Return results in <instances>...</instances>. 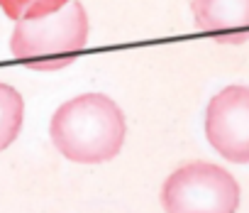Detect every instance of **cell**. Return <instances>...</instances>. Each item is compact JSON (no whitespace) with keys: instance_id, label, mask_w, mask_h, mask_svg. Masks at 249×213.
<instances>
[{"instance_id":"1","label":"cell","mask_w":249,"mask_h":213,"mask_svg":"<svg viewBox=\"0 0 249 213\" xmlns=\"http://www.w3.org/2000/svg\"><path fill=\"white\" fill-rule=\"evenodd\" d=\"M54 147L71 162L98 164L112 159L124 142V116L103 93H83L59 105L49 123Z\"/></svg>"},{"instance_id":"2","label":"cell","mask_w":249,"mask_h":213,"mask_svg":"<svg viewBox=\"0 0 249 213\" xmlns=\"http://www.w3.org/2000/svg\"><path fill=\"white\" fill-rule=\"evenodd\" d=\"M88 39V18L78 0L66 3L59 13L22 20L10 37V52L35 71H56L78 59Z\"/></svg>"},{"instance_id":"3","label":"cell","mask_w":249,"mask_h":213,"mask_svg":"<svg viewBox=\"0 0 249 213\" xmlns=\"http://www.w3.org/2000/svg\"><path fill=\"white\" fill-rule=\"evenodd\" d=\"M161 203L166 213H234L239 184L217 164L191 162L164 181Z\"/></svg>"},{"instance_id":"4","label":"cell","mask_w":249,"mask_h":213,"mask_svg":"<svg viewBox=\"0 0 249 213\" xmlns=\"http://www.w3.org/2000/svg\"><path fill=\"white\" fill-rule=\"evenodd\" d=\"M205 135L225 159L249 164V86H227L213 96Z\"/></svg>"},{"instance_id":"5","label":"cell","mask_w":249,"mask_h":213,"mask_svg":"<svg viewBox=\"0 0 249 213\" xmlns=\"http://www.w3.org/2000/svg\"><path fill=\"white\" fill-rule=\"evenodd\" d=\"M198 27L220 44L249 39V0H193Z\"/></svg>"},{"instance_id":"6","label":"cell","mask_w":249,"mask_h":213,"mask_svg":"<svg viewBox=\"0 0 249 213\" xmlns=\"http://www.w3.org/2000/svg\"><path fill=\"white\" fill-rule=\"evenodd\" d=\"M22 120H25V100L20 91L0 81V152L8 150L18 140Z\"/></svg>"},{"instance_id":"7","label":"cell","mask_w":249,"mask_h":213,"mask_svg":"<svg viewBox=\"0 0 249 213\" xmlns=\"http://www.w3.org/2000/svg\"><path fill=\"white\" fill-rule=\"evenodd\" d=\"M66 3H71V0H0V10L10 20L22 22V20H39L54 15Z\"/></svg>"}]
</instances>
